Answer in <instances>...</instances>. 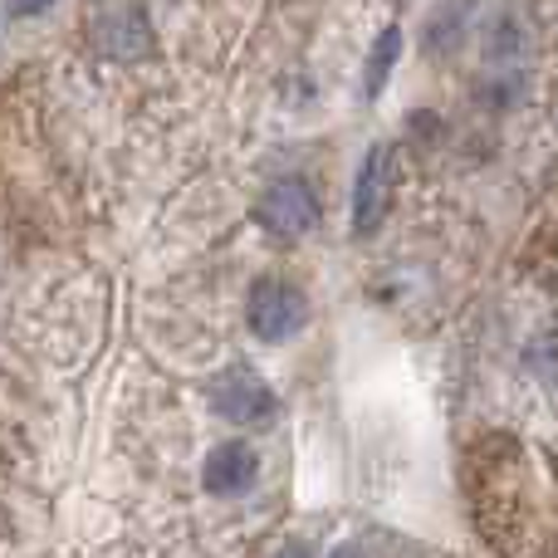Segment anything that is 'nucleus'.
<instances>
[{
    "label": "nucleus",
    "instance_id": "1",
    "mask_svg": "<svg viewBox=\"0 0 558 558\" xmlns=\"http://www.w3.org/2000/svg\"><path fill=\"white\" fill-rule=\"evenodd\" d=\"M206 397H211V412L216 416L241 422V426H260V422H270V416L279 412V397L265 387V377H255L245 363L216 373V383L206 387Z\"/></svg>",
    "mask_w": 558,
    "mask_h": 558
},
{
    "label": "nucleus",
    "instance_id": "2",
    "mask_svg": "<svg viewBox=\"0 0 558 558\" xmlns=\"http://www.w3.org/2000/svg\"><path fill=\"white\" fill-rule=\"evenodd\" d=\"M304 318H308L304 294H299L294 284H284V279H260V284L251 289L245 324H251V333L260 338V343H284V338H294L299 328H304Z\"/></svg>",
    "mask_w": 558,
    "mask_h": 558
},
{
    "label": "nucleus",
    "instance_id": "3",
    "mask_svg": "<svg viewBox=\"0 0 558 558\" xmlns=\"http://www.w3.org/2000/svg\"><path fill=\"white\" fill-rule=\"evenodd\" d=\"M255 221L275 241H299V235H308L318 226V196L299 177H279L275 186H265L260 206H255Z\"/></svg>",
    "mask_w": 558,
    "mask_h": 558
},
{
    "label": "nucleus",
    "instance_id": "4",
    "mask_svg": "<svg viewBox=\"0 0 558 558\" xmlns=\"http://www.w3.org/2000/svg\"><path fill=\"white\" fill-rule=\"evenodd\" d=\"M202 481L211 495H245L260 481V456L245 441H221L202 465Z\"/></svg>",
    "mask_w": 558,
    "mask_h": 558
},
{
    "label": "nucleus",
    "instance_id": "5",
    "mask_svg": "<svg viewBox=\"0 0 558 558\" xmlns=\"http://www.w3.org/2000/svg\"><path fill=\"white\" fill-rule=\"evenodd\" d=\"M383 206H387V153L373 147L357 167V186H353V231L373 235L383 226Z\"/></svg>",
    "mask_w": 558,
    "mask_h": 558
},
{
    "label": "nucleus",
    "instance_id": "6",
    "mask_svg": "<svg viewBox=\"0 0 558 558\" xmlns=\"http://www.w3.org/2000/svg\"><path fill=\"white\" fill-rule=\"evenodd\" d=\"M98 45L113 59H143L153 45V29H147L143 10H108L104 25H98Z\"/></svg>",
    "mask_w": 558,
    "mask_h": 558
},
{
    "label": "nucleus",
    "instance_id": "7",
    "mask_svg": "<svg viewBox=\"0 0 558 558\" xmlns=\"http://www.w3.org/2000/svg\"><path fill=\"white\" fill-rule=\"evenodd\" d=\"M397 54H402V29L387 25L383 35L373 39V54H367V69H363V94L367 98H383L387 78H392V69H397Z\"/></svg>",
    "mask_w": 558,
    "mask_h": 558
},
{
    "label": "nucleus",
    "instance_id": "8",
    "mask_svg": "<svg viewBox=\"0 0 558 558\" xmlns=\"http://www.w3.org/2000/svg\"><path fill=\"white\" fill-rule=\"evenodd\" d=\"M49 5H54V0H15L10 10H15V15H45Z\"/></svg>",
    "mask_w": 558,
    "mask_h": 558
},
{
    "label": "nucleus",
    "instance_id": "9",
    "mask_svg": "<svg viewBox=\"0 0 558 558\" xmlns=\"http://www.w3.org/2000/svg\"><path fill=\"white\" fill-rule=\"evenodd\" d=\"M275 558H308V549H304V544H289V549H279Z\"/></svg>",
    "mask_w": 558,
    "mask_h": 558
},
{
    "label": "nucleus",
    "instance_id": "10",
    "mask_svg": "<svg viewBox=\"0 0 558 558\" xmlns=\"http://www.w3.org/2000/svg\"><path fill=\"white\" fill-rule=\"evenodd\" d=\"M333 558H367V554H363V549H353V544H348V549H338Z\"/></svg>",
    "mask_w": 558,
    "mask_h": 558
}]
</instances>
